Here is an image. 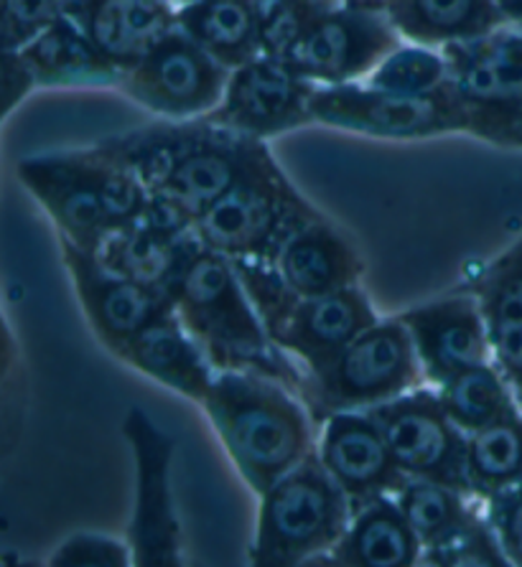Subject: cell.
Masks as SVG:
<instances>
[{"mask_svg": "<svg viewBox=\"0 0 522 567\" xmlns=\"http://www.w3.org/2000/svg\"><path fill=\"white\" fill-rule=\"evenodd\" d=\"M202 408L258 496L316 451L311 412L298 392L270 377L217 372Z\"/></svg>", "mask_w": 522, "mask_h": 567, "instance_id": "1", "label": "cell"}, {"mask_svg": "<svg viewBox=\"0 0 522 567\" xmlns=\"http://www.w3.org/2000/svg\"><path fill=\"white\" fill-rule=\"evenodd\" d=\"M174 308L214 372H253L298 392L304 369L270 341L233 260L204 250L174 288Z\"/></svg>", "mask_w": 522, "mask_h": 567, "instance_id": "2", "label": "cell"}, {"mask_svg": "<svg viewBox=\"0 0 522 567\" xmlns=\"http://www.w3.org/2000/svg\"><path fill=\"white\" fill-rule=\"evenodd\" d=\"M319 217L260 141L237 182L196 221L194 231L207 250L233 262H276L288 239Z\"/></svg>", "mask_w": 522, "mask_h": 567, "instance_id": "3", "label": "cell"}, {"mask_svg": "<svg viewBox=\"0 0 522 567\" xmlns=\"http://www.w3.org/2000/svg\"><path fill=\"white\" fill-rule=\"evenodd\" d=\"M352 519V504L316 451L260 496L250 563L258 567L316 565Z\"/></svg>", "mask_w": 522, "mask_h": 567, "instance_id": "4", "label": "cell"}, {"mask_svg": "<svg viewBox=\"0 0 522 567\" xmlns=\"http://www.w3.org/2000/svg\"><path fill=\"white\" fill-rule=\"evenodd\" d=\"M423 380L413 339L400 318L370 326L329 364L306 372L298 398L321 425L337 412L370 410L416 390Z\"/></svg>", "mask_w": 522, "mask_h": 567, "instance_id": "5", "label": "cell"}, {"mask_svg": "<svg viewBox=\"0 0 522 567\" xmlns=\"http://www.w3.org/2000/svg\"><path fill=\"white\" fill-rule=\"evenodd\" d=\"M441 51L467 133L500 148H522V29L504 23Z\"/></svg>", "mask_w": 522, "mask_h": 567, "instance_id": "6", "label": "cell"}, {"mask_svg": "<svg viewBox=\"0 0 522 567\" xmlns=\"http://www.w3.org/2000/svg\"><path fill=\"white\" fill-rule=\"evenodd\" d=\"M311 115L319 125L390 141L467 133L464 110L451 90V82L428 94L378 90L365 82L316 87Z\"/></svg>", "mask_w": 522, "mask_h": 567, "instance_id": "7", "label": "cell"}, {"mask_svg": "<svg viewBox=\"0 0 522 567\" xmlns=\"http://www.w3.org/2000/svg\"><path fill=\"white\" fill-rule=\"evenodd\" d=\"M403 44L378 0H331L288 54L306 80L331 84L365 82L392 49Z\"/></svg>", "mask_w": 522, "mask_h": 567, "instance_id": "8", "label": "cell"}, {"mask_svg": "<svg viewBox=\"0 0 522 567\" xmlns=\"http://www.w3.org/2000/svg\"><path fill=\"white\" fill-rule=\"evenodd\" d=\"M123 435L135 458V504L127 545L133 565L178 567L182 557V524L171 494V461L174 441L143 410L131 408L123 420Z\"/></svg>", "mask_w": 522, "mask_h": 567, "instance_id": "9", "label": "cell"}, {"mask_svg": "<svg viewBox=\"0 0 522 567\" xmlns=\"http://www.w3.org/2000/svg\"><path fill=\"white\" fill-rule=\"evenodd\" d=\"M227 82L229 69L176 29L141 64L127 69L117 90L153 115L192 120L207 117L219 105Z\"/></svg>", "mask_w": 522, "mask_h": 567, "instance_id": "10", "label": "cell"}, {"mask_svg": "<svg viewBox=\"0 0 522 567\" xmlns=\"http://www.w3.org/2000/svg\"><path fill=\"white\" fill-rule=\"evenodd\" d=\"M367 412L380 425L385 441L408 478L439 481L469 494L467 433L443 410L436 386L433 390L416 386Z\"/></svg>", "mask_w": 522, "mask_h": 567, "instance_id": "11", "label": "cell"}, {"mask_svg": "<svg viewBox=\"0 0 522 567\" xmlns=\"http://www.w3.org/2000/svg\"><path fill=\"white\" fill-rule=\"evenodd\" d=\"M316 87L288 59L258 54L229 72L225 97L207 117L227 131L268 141L314 123Z\"/></svg>", "mask_w": 522, "mask_h": 567, "instance_id": "12", "label": "cell"}, {"mask_svg": "<svg viewBox=\"0 0 522 567\" xmlns=\"http://www.w3.org/2000/svg\"><path fill=\"white\" fill-rule=\"evenodd\" d=\"M62 260L92 331L110 354L117 357L145 326L176 311L168 296L127 280L125 275L102 265L95 252L80 250L66 239H62Z\"/></svg>", "mask_w": 522, "mask_h": 567, "instance_id": "13", "label": "cell"}, {"mask_svg": "<svg viewBox=\"0 0 522 567\" xmlns=\"http://www.w3.org/2000/svg\"><path fill=\"white\" fill-rule=\"evenodd\" d=\"M16 176L54 221L59 239L80 250L98 252L117 229L76 151L21 158L16 163Z\"/></svg>", "mask_w": 522, "mask_h": 567, "instance_id": "14", "label": "cell"}, {"mask_svg": "<svg viewBox=\"0 0 522 567\" xmlns=\"http://www.w3.org/2000/svg\"><path fill=\"white\" fill-rule=\"evenodd\" d=\"M316 455L347 494L352 512L380 496H396L408 481L367 410L337 412L324 420Z\"/></svg>", "mask_w": 522, "mask_h": 567, "instance_id": "15", "label": "cell"}, {"mask_svg": "<svg viewBox=\"0 0 522 567\" xmlns=\"http://www.w3.org/2000/svg\"><path fill=\"white\" fill-rule=\"evenodd\" d=\"M398 318L408 326L423 380L431 386L492 359L482 308L469 290L416 306Z\"/></svg>", "mask_w": 522, "mask_h": 567, "instance_id": "16", "label": "cell"}, {"mask_svg": "<svg viewBox=\"0 0 522 567\" xmlns=\"http://www.w3.org/2000/svg\"><path fill=\"white\" fill-rule=\"evenodd\" d=\"M380 318L359 286L329 296L298 298L286 323L273 333V343L306 372L329 364L341 349L349 347Z\"/></svg>", "mask_w": 522, "mask_h": 567, "instance_id": "17", "label": "cell"}, {"mask_svg": "<svg viewBox=\"0 0 522 567\" xmlns=\"http://www.w3.org/2000/svg\"><path fill=\"white\" fill-rule=\"evenodd\" d=\"M66 13L123 74L178 29L176 0H72Z\"/></svg>", "mask_w": 522, "mask_h": 567, "instance_id": "18", "label": "cell"}, {"mask_svg": "<svg viewBox=\"0 0 522 567\" xmlns=\"http://www.w3.org/2000/svg\"><path fill=\"white\" fill-rule=\"evenodd\" d=\"M258 143L255 137L227 131L209 120L207 133L199 137V143L186 153L168 182L151 194L164 196L196 225L237 182Z\"/></svg>", "mask_w": 522, "mask_h": 567, "instance_id": "19", "label": "cell"}, {"mask_svg": "<svg viewBox=\"0 0 522 567\" xmlns=\"http://www.w3.org/2000/svg\"><path fill=\"white\" fill-rule=\"evenodd\" d=\"M202 250L204 245L196 231L168 235L139 217L131 225L115 229L95 255L110 270L174 300L176 282Z\"/></svg>", "mask_w": 522, "mask_h": 567, "instance_id": "20", "label": "cell"}, {"mask_svg": "<svg viewBox=\"0 0 522 567\" xmlns=\"http://www.w3.org/2000/svg\"><path fill=\"white\" fill-rule=\"evenodd\" d=\"M117 359L139 369L171 390L184 394L192 402L204 405L214 384V367L199 349V343L186 331L176 311L161 316L158 321L145 326L141 333L125 343Z\"/></svg>", "mask_w": 522, "mask_h": 567, "instance_id": "21", "label": "cell"}, {"mask_svg": "<svg viewBox=\"0 0 522 567\" xmlns=\"http://www.w3.org/2000/svg\"><path fill=\"white\" fill-rule=\"evenodd\" d=\"M276 265L298 298L329 296L359 286L365 270L352 243L324 217L298 229Z\"/></svg>", "mask_w": 522, "mask_h": 567, "instance_id": "22", "label": "cell"}, {"mask_svg": "<svg viewBox=\"0 0 522 567\" xmlns=\"http://www.w3.org/2000/svg\"><path fill=\"white\" fill-rule=\"evenodd\" d=\"M423 545L410 527L396 496H380L352 512L337 547L316 565L339 567H416Z\"/></svg>", "mask_w": 522, "mask_h": 567, "instance_id": "23", "label": "cell"}, {"mask_svg": "<svg viewBox=\"0 0 522 567\" xmlns=\"http://www.w3.org/2000/svg\"><path fill=\"white\" fill-rule=\"evenodd\" d=\"M39 87H117L123 72L102 54L70 13L21 49Z\"/></svg>", "mask_w": 522, "mask_h": 567, "instance_id": "24", "label": "cell"}, {"mask_svg": "<svg viewBox=\"0 0 522 567\" xmlns=\"http://www.w3.org/2000/svg\"><path fill=\"white\" fill-rule=\"evenodd\" d=\"M403 41L431 49L487 37L504 25L498 0H378Z\"/></svg>", "mask_w": 522, "mask_h": 567, "instance_id": "25", "label": "cell"}, {"mask_svg": "<svg viewBox=\"0 0 522 567\" xmlns=\"http://www.w3.org/2000/svg\"><path fill=\"white\" fill-rule=\"evenodd\" d=\"M176 21L229 72L263 54L258 0H190L178 6Z\"/></svg>", "mask_w": 522, "mask_h": 567, "instance_id": "26", "label": "cell"}, {"mask_svg": "<svg viewBox=\"0 0 522 567\" xmlns=\"http://www.w3.org/2000/svg\"><path fill=\"white\" fill-rule=\"evenodd\" d=\"M207 117L166 120L139 127V131L113 135L100 141L105 148L125 163L141 178L149 192H158L168 182L178 163L184 161L199 137L207 133Z\"/></svg>", "mask_w": 522, "mask_h": 567, "instance_id": "27", "label": "cell"}, {"mask_svg": "<svg viewBox=\"0 0 522 567\" xmlns=\"http://www.w3.org/2000/svg\"><path fill=\"white\" fill-rule=\"evenodd\" d=\"M522 481V408L467 435V486L484 504Z\"/></svg>", "mask_w": 522, "mask_h": 567, "instance_id": "28", "label": "cell"}, {"mask_svg": "<svg viewBox=\"0 0 522 567\" xmlns=\"http://www.w3.org/2000/svg\"><path fill=\"white\" fill-rule=\"evenodd\" d=\"M396 502L423 549L449 543L479 514L474 496L428 478H408L396 494Z\"/></svg>", "mask_w": 522, "mask_h": 567, "instance_id": "29", "label": "cell"}, {"mask_svg": "<svg viewBox=\"0 0 522 567\" xmlns=\"http://www.w3.org/2000/svg\"><path fill=\"white\" fill-rule=\"evenodd\" d=\"M436 392L449 417L467 435L520 408L494 359L453 374L451 380L436 386Z\"/></svg>", "mask_w": 522, "mask_h": 567, "instance_id": "30", "label": "cell"}, {"mask_svg": "<svg viewBox=\"0 0 522 567\" xmlns=\"http://www.w3.org/2000/svg\"><path fill=\"white\" fill-rule=\"evenodd\" d=\"M469 293L479 300L487 331L522 326V237L487 265L469 286Z\"/></svg>", "mask_w": 522, "mask_h": 567, "instance_id": "31", "label": "cell"}, {"mask_svg": "<svg viewBox=\"0 0 522 567\" xmlns=\"http://www.w3.org/2000/svg\"><path fill=\"white\" fill-rule=\"evenodd\" d=\"M449 82V59L441 49L421 44H400L392 49L365 84L378 90L403 92V94H428Z\"/></svg>", "mask_w": 522, "mask_h": 567, "instance_id": "32", "label": "cell"}, {"mask_svg": "<svg viewBox=\"0 0 522 567\" xmlns=\"http://www.w3.org/2000/svg\"><path fill=\"white\" fill-rule=\"evenodd\" d=\"M421 565L428 567H508L510 560L492 529L487 512H479L459 535L439 547L423 549Z\"/></svg>", "mask_w": 522, "mask_h": 567, "instance_id": "33", "label": "cell"}, {"mask_svg": "<svg viewBox=\"0 0 522 567\" xmlns=\"http://www.w3.org/2000/svg\"><path fill=\"white\" fill-rule=\"evenodd\" d=\"M331 0H258L263 54L288 59Z\"/></svg>", "mask_w": 522, "mask_h": 567, "instance_id": "34", "label": "cell"}, {"mask_svg": "<svg viewBox=\"0 0 522 567\" xmlns=\"http://www.w3.org/2000/svg\"><path fill=\"white\" fill-rule=\"evenodd\" d=\"M72 0H0L3 51H21L29 41L66 16Z\"/></svg>", "mask_w": 522, "mask_h": 567, "instance_id": "35", "label": "cell"}, {"mask_svg": "<svg viewBox=\"0 0 522 567\" xmlns=\"http://www.w3.org/2000/svg\"><path fill=\"white\" fill-rule=\"evenodd\" d=\"M51 565L59 567H80V565H95V567H123L133 565V549L131 545L117 543L113 537L102 535H74L57 549L51 557Z\"/></svg>", "mask_w": 522, "mask_h": 567, "instance_id": "36", "label": "cell"}, {"mask_svg": "<svg viewBox=\"0 0 522 567\" xmlns=\"http://www.w3.org/2000/svg\"><path fill=\"white\" fill-rule=\"evenodd\" d=\"M487 519L498 532V539L510 565L522 567V481L510 492L487 502Z\"/></svg>", "mask_w": 522, "mask_h": 567, "instance_id": "37", "label": "cell"}, {"mask_svg": "<svg viewBox=\"0 0 522 567\" xmlns=\"http://www.w3.org/2000/svg\"><path fill=\"white\" fill-rule=\"evenodd\" d=\"M39 87L31 66L25 64L21 51H3V117L13 113L21 100Z\"/></svg>", "mask_w": 522, "mask_h": 567, "instance_id": "38", "label": "cell"}, {"mask_svg": "<svg viewBox=\"0 0 522 567\" xmlns=\"http://www.w3.org/2000/svg\"><path fill=\"white\" fill-rule=\"evenodd\" d=\"M498 8L504 23L522 29V0H498Z\"/></svg>", "mask_w": 522, "mask_h": 567, "instance_id": "39", "label": "cell"}, {"mask_svg": "<svg viewBox=\"0 0 522 567\" xmlns=\"http://www.w3.org/2000/svg\"><path fill=\"white\" fill-rule=\"evenodd\" d=\"M176 3H178V6H182V3H190V0H176Z\"/></svg>", "mask_w": 522, "mask_h": 567, "instance_id": "40", "label": "cell"}]
</instances>
